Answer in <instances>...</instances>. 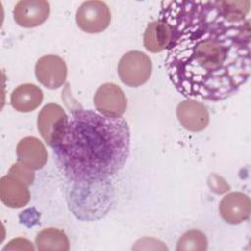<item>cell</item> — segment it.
I'll return each mask as SVG.
<instances>
[{
	"label": "cell",
	"instance_id": "6da1fadb",
	"mask_svg": "<svg viewBox=\"0 0 251 251\" xmlns=\"http://www.w3.org/2000/svg\"><path fill=\"white\" fill-rule=\"evenodd\" d=\"M250 1H163L159 19L171 28L165 66L188 99L220 101L250 75Z\"/></svg>",
	"mask_w": 251,
	"mask_h": 251
},
{
	"label": "cell",
	"instance_id": "7a4b0ae2",
	"mask_svg": "<svg viewBox=\"0 0 251 251\" xmlns=\"http://www.w3.org/2000/svg\"><path fill=\"white\" fill-rule=\"evenodd\" d=\"M129 146L130 131L124 118L77 109L53 150L58 167L70 180L91 184L123 169Z\"/></svg>",
	"mask_w": 251,
	"mask_h": 251
},
{
	"label": "cell",
	"instance_id": "3957f363",
	"mask_svg": "<svg viewBox=\"0 0 251 251\" xmlns=\"http://www.w3.org/2000/svg\"><path fill=\"white\" fill-rule=\"evenodd\" d=\"M152 73V62L149 56L137 50L126 52L118 65V74L127 86L137 87L144 84Z\"/></svg>",
	"mask_w": 251,
	"mask_h": 251
},
{
	"label": "cell",
	"instance_id": "277c9868",
	"mask_svg": "<svg viewBox=\"0 0 251 251\" xmlns=\"http://www.w3.org/2000/svg\"><path fill=\"white\" fill-rule=\"evenodd\" d=\"M69 117L64 109L55 103L46 104L38 114L37 128L44 141L54 147L60 140Z\"/></svg>",
	"mask_w": 251,
	"mask_h": 251
},
{
	"label": "cell",
	"instance_id": "5b68a950",
	"mask_svg": "<svg viewBox=\"0 0 251 251\" xmlns=\"http://www.w3.org/2000/svg\"><path fill=\"white\" fill-rule=\"evenodd\" d=\"M75 21L81 30L87 33H98L109 26L111 12L105 2L86 1L78 7Z\"/></svg>",
	"mask_w": 251,
	"mask_h": 251
},
{
	"label": "cell",
	"instance_id": "8992f818",
	"mask_svg": "<svg viewBox=\"0 0 251 251\" xmlns=\"http://www.w3.org/2000/svg\"><path fill=\"white\" fill-rule=\"evenodd\" d=\"M93 103L100 114L114 118L121 117L127 107V100L124 91L120 86L111 82L98 87L94 94Z\"/></svg>",
	"mask_w": 251,
	"mask_h": 251
},
{
	"label": "cell",
	"instance_id": "52a82bcc",
	"mask_svg": "<svg viewBox=\"0 0 251 251\" xmlns=\"http://www.w3.org/2000/svg\"><path fill=\"white\" fill-rule=\"evenodd\" d=\"M67 75V65L65 61L57 55H45L36 62V78L42 85L49 89L61 87L66 81Z\"/></svg>",
	"mask_w": 251,
	"mask_h": 251
},
{
	"label": "cell",
	"instance_id": "ba28073f",
	"mask_svg": "<svg viewBox=\"0 0 251 251\" xmlns=\"http://www.w3.org/2000/svg\"><path fill=\"white\" fill-rule=\"evenodd\" d=\"M50 5L44 0H21L13 10L15 22L23 27H35L48 18Z\"/></svg>",
	"mask_w": 251,
	"mask_h": 251
},
{
	"label": "cell",
	"instance_id": "9c48e42d",
	"mask_svg": "<svg viewBox=\"0 0 251 251\" xmlns=\"http://www.w3.org/2000/svg\"><path fill=\"white\" fill-rule=\"evenodd\" d=\"M176 117L185 129L193 132L205 129L210 121L207 108L194 99L180 102L176 107Z\"/></svg>",
	"mask_w": 251,
	"mask_h": 251
},
{
	"label": "cell",
	"instance_id": "30bf717a",
	"mask_svg": "<svg viewBox=\"0 0 251 251\" xmlns=\"http://www.w3.org/2000/svg\"><path fill=\"white\" fill-rule=\"evenodd\" d=\"M219 212L225 222L232 225L240 224L250 216V199L242 192H230L221 200Z\"/></svg>",
	"mask_w": 251,
	"mask_h": 251
},
{
	"label": "cell",
	"instance_id": "8fae6325",
	"mask_svg": "<svg viewBox=\"0 0 251 251\" xmlns=\"http://www.w3.org/2000/svg\"><path fill=\"white\" fill-rule=\"evenodd\" d=\"M0 199L7 207L23 208L30 200L28 185L8 173L0 179Z\"/></svg>",
	"mask_w": 251,
	"mask_h": 251
},
{
	"label": "cell",
	"instance_id": "7c38bea8",
	"mask_svg": "<svg viewBox=\"0 0 251 251\" xmlns=\"http://www.w3.org/2000/svg\"><path fill=\"white\" fill-rule=\"evenodd\" d=\"M19 163L31 170L43 168L47 162L48 154L44 144L34 136L22 138L16 148Z\"/></svg>",
	"mask_w": 251,
	"mask_h": 251
},
{
	"label": "cell",
	"instance_id": "4fadbf2b",
	"mask_svg": "<svg viewBox=\"0 0 251 251\" xmlns=\"http://www.w3.org/2000/svg\"><path fill=\"white\" fill-rule=\"evenodd\" d=\"M43 100L42 90L35 84L24 83L17 86L11 94V105L18 111L27 113L35 110Z\"/></svg>",
	"mask_w": 251,
	"mask_h": 251
},
{
	"label": "cell",
	"instance_id": "5bb4252c",
	"mask_svg": "<svg viewBox=\"0 0 251 251\" xmlns=\"http://www.w3.org/2000/svg\"><path fill=\"white\" fill-rule=\"evenodd\" d=\"M171 28L161 19L153 21L148 24L144 35L143 44L147 51L152 53H159L167 49L171 41Z\"/></svg>",
	"mask_w": 251,
	"mask_h": 251
},
{
	"label": "cell",
	"instance_id": "9a60e30c",
	"mask_svg": "<svg viewBox=\"0 0 251 251\" xmlns=\"http://www.w3.org/2000/svg\"><path fill=\"white\" fill-rule=\"evenodd\" d=\"M36 248L40 251H67L70 242L66 233L60 229L49 227L42 229L35 237Z\"/></svg>",
	"mask_w": 251,
	"mask_h": 251
},
{
	"label": "cell",
	"instance_id": "2e32d148",
	"mask_svg": "<svg viewBox=\"0 0 251 251\" xmlns=\"http://www.w3.org/2000/svg\"><path fill=\"white\" fill-rule=\"evenodd\" d=\"M207 249V238L205 234L199 230L192 229L185 232L177 241L176 250L181 251H197Z\"/></svg>",
	"mask_w": 251,
	"mask_h": 251
},
{
	"label": "cell",
	"instance_id": "e0dca14e",
	"mask_svg": "<svg viewBox=\"0 0 251 251\" xmlns=\"http://www.w3.org/2000/svg\"><path fill=\"white\" fill-rule=\"evenodd\" d=\"M9 174L21 178L22 180H24L28 186L32 184L33 180H34V172L27 168L26 166L21 164V163H16L14 164L10 170H9Z\"/></svg>",
	"mask_w": 251,
	"mask_h": 251
},
{
	"label": "cell",
	"instance_id": "ac0fdd59",
	"mask_svg": "<svg viewBox=\"0 0 251 251\" xmlns=\"http://www.w3.org/2000/svg\"><path fill=\"white\" fill-rule=\"evenodd\" d=\"M3 250H34L31 242L25 238H15L7 244Z\"/></svg>",
	"mask_w": 251,
	"mask_h": 251
}]
</instances>
